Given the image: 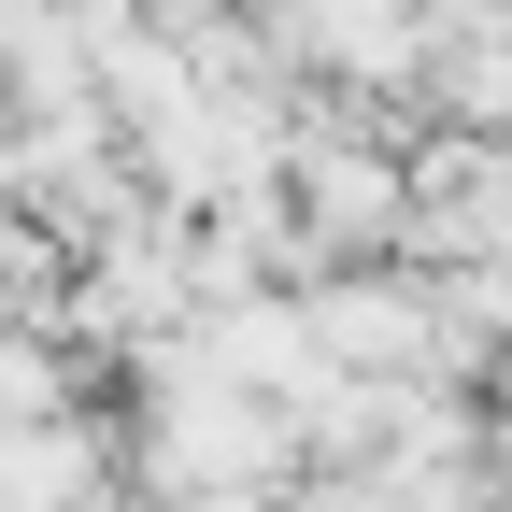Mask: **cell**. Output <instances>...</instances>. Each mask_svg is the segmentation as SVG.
<instances>
[{"label":"cell","mask_w":512,"mask_h":512,"mask_svg":"<svg viewBox=\"0 0 512 512\" xmlns=\"http://www.w3.org/2000/svg\"><path fill=\"white\" fill-rule=\"evenodd\" d=\"M299 200H313V256H328V271H342V242L399 228V185H384L370 157H299Z\"/></svg>","instance_id":"6da1fadb"}]
</instances>
